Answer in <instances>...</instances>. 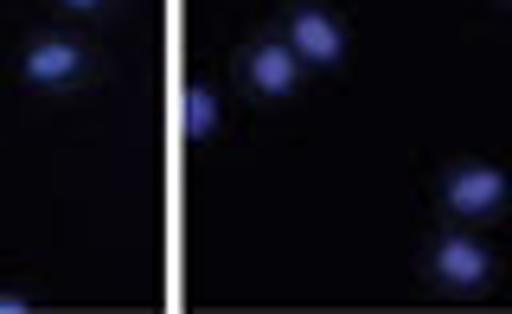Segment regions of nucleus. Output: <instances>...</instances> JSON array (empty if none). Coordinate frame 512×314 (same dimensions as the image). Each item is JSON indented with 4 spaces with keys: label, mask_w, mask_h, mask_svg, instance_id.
<instances>
[{
    "label": "nucleus",
    "mask_w": 512,
    "mask_h": 314,
    "mask_svg": "<svg viewBox=\"0 0 512 314\" xmlns=\"http://www.w3.org/2000/svg\"><path fill=\"white\" fill-rule=\"evenodd\" d=\"M218 122H224L218 90L199 84V77H186V84H180V141H186V148H199V141L218 135Z\"/></svg>",
    "instance_id": "nucleus-6"
},
{
    "label": "nucleus",
    "mask_w": 512,
    "mask_h": 314,
    "mask_svg": "<svg viewBox=\"0 0 512 314\" xmlns=\"http://www.w3.org/2000/svg\"><path fill=\"white\" fill-rule=\"evenodd\" d=\"M282 39L295 45V58L308 71H340L346 65V26L333 20L327 7H295L282 20Z\"/></svg>",
    "instance_id": "nucleus-5"
},
{
    "label": "nucleus",
    "mask_w": 512,
    "mask_h": 314,
    "mask_svg": "<svg viewBox=\"0 0 512 314\" xmlns=\"http://www.w3.org/2000/svg\"><path fill=\"white\" fill-rule=\"evenodd\" d=\"M39 302H32L26 289H0V314H32Z\"/></svg>",
    "instance_id": "nucleus-7"
},
{
    "label": "nucleus",
    "mask_w": 512,
    "mask_h": 314,
    "mask_svg": "<svg viewBox=\"0 0 512 314\" xmlns=\"http://www.w3.org/2000/svg\"><path fill=\"white\" fill-rule=\"evenodd\" d=\"M429 276H436V289H448V295H480L493 282V250L480 244L468 225H455L429 244Z\"/></svg>",
    "instance_id": "nucleus-3"
},
{
    "label": "nucleus",
    "mask_w": 512,
    "mask_h": 314,
    "mask_svg": "<svg viewBox=\"0 0 512 314\" xmlns=\"http://www.w3.org/2000/svg\"><path fill=\"white\" fill-rule=\"evenodd\" d=\"M442 206L455 225H487L512 206V174L493 161H455L442 174Z\"/></svg>",
    "instance_id": "nucleus-1"
},
{
    "label": "nucleus",
    "mask_w": 512,
    "mask_h": 314,
    "mask_svg": "<svg viewBox=\"0 0 512 314\" xmlns=\"http://www.w3.org/2000/svg\"><path fill=\"white\" fill-rule=\"evenodd\" d=\"M20 77L39 97H64V90H77L90 77V45L71 33H32L20 52Z\"/></svg>",
    "instance_id": "nucleus-2"
},
{
    "label": "nucleus",
    "mask_w": 512,
    "mask_h": 314,
    "mask_svg": "<svg viewBox=\"0 0 512 314\" xmlns=\"http://www.w3.org/2000/svg\"><path fill=\"white\" fill-rule=\"evenodd\" d=\"M301 77H308V65L295 58V45H288L282 33L276 39H256L244 52V90L256 103H288L301 90Z\"/></svg>",
    "instance_id": "nucleus-4"
},
{
    "label": "nucleus",
    "mask_w": 512,
    "mask_h": 314,
    "mask_svg": "<svg viewBox=\"0 0 512 314\" xmlns=\"http://www.w3.org/2000/svg\"><path fill=\"white\" fill-rule=\"evenodd\" d=\"M58 7H64V13H103L109 0H58Z\"/></svg>",
    "instance_id": "nucleus-8"
}]
</instances>
